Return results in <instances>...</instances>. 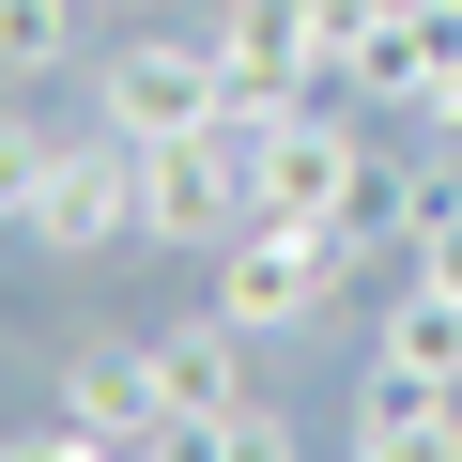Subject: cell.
Returning <instances> with one entry per match:
<instances>
[{
	"label": "cell",
	"instance_id": "1",
	"mask_svg": "<svg viewBox=\"0 0 462 462\" xmlns=\"http://www.w3.org/2000/svg\"><path fill=\"white\" fill-rule=\"evenodd\" d=\"M339 278H355V231H339V216H247V231L200 263V309L247 324V339H309V324L339 309Z\"/></svg>",
	"mask_w": 462,
	"mask_h": 462
},
{
	"label": "cell",
	"instance_id": "2",
	"mask_svg": "<svg viewBox=\"0 0 462 462\" xmlns=\"http://www.w3.org/2000/svg\"><path fill=\"white\" fill-rule=\"evenodd\" d=\"M216 93H231V78H216V32H154V16H139V32L93 62V108H78V124L124 139V154H154V139H216Z\"/></svg>",
	"mask_w": 462,
	"mask_h": 462
},
{
	"label": "cell",
	"instance_id": "3",
	"mask_svg": "<svg viewBox=\"0 0 462 462\" xmlns=\"http://www.w3.org/2000/svg\"><path fill=\"white\" fill-rule=\"evenodd\" d=\"M247 185H263V216H339V231H355V200H370V124H355L339 93H309V108H278V124L247 139Z\"/></svg>",
	"mask_w": 462,
	"mask_h": 462
},
{
	"label": "cell",
	"instance_id": "4",
	"mask_svg": "<svg viewBox=\"0 0 462 462\" xmlns=\"http://www.w3.org/2000/svg\"><path fill=\"white\" fill-rule=\"evenodd\" d=\"M247 216H263V185H247V154H231V139H154V154H139V247L216 263Z\"/></svg>",
	"mask_w": 462,
	"mask_h": 462
},
{
	"label": "cell",
	"instance_id": "5",
	"mask_svg": "<svg viewBox=\"0 0 462 462\" xmlns=\"http://www.w3.org/2000/svg\"><path fill=\"white\" fill-rule=\"evenodd\" d=\"M32 247H47V263H78V278L139 247V154H124V139H93V124H78V154H62V185L32 200Z\"/></svg>",
	"mask_w": 462,
	"mask_h": 462
},
{
	"label": "cell",
	"instance_id": "6",
	"mask_svg": "<svg viewBox=\"0 0 462 462\" xmlns=\"http://www.w3.org/2000/svg\"><path fill=\"white\" fill-rule=\"evenodd\" d=\"M247 324H216V309H185V324H139V385H154V416L170 431H216L231 401H247Z\"/></svg>",
	"mask_w": 462,
	"mask_h": 462
},
{
	"label": "cell",
	"instance_id": "7",
	"mask_svg": "<svg viewBox=\"0 0 462 462\" xmlns=\"http://www.w3.org/2000/svg\"><path fill=\"white\" fill-rule=\"evenodd\" d=\"M370 385H431V401H462V293H447V278H401V309L370 324Z\"/></svg>",
	"mask_w": 462,
	"mask_h": 462
},
{
	"label": "cell",
	"instance_id": "8",
	"mask_svg": "<svg viewBox=\"0 0 462 462\" xmlns=\"http://www.w3.org/2000/svg\"><path fill=\"white\" fill-rule=\"evenodd\" d=\"M47 401H62L78 431H154V385H139V324H124V339H62V355H47Z\"/></svg>",
	"mask_w": 462,
	"mask_h": 462
},
{
	"label": "cell",
	"instance_id": "9",
	"mask_svg": "<svg viewBox=\"0 0 462 462\" xmlns=\"http://www.w3.org/2000/svg\"><path fill=\"white\" fill-rule=\"evenodd\" d=\"M355 462H462V401L370 385V370H355Z\"/></svg>",
	"mask_w": 462,
	"mask_h": 462
},
{
	"label": "cell",
	"instance_id": "10",
	"mask_svg": "<svg viewBox=\"0 0 462 462\" xmlns=\"http://www.w3.org/2000/svg\"><path fill=\"white\" fill-rule=\"evenodd\" d=\"M78 16H93V0H0V93L62 78V62H78Z\"/></svg>",
	"mask_w": 462,
	"mask_h": 462
},
{
	"label": "cell",
	"instance_id": "11",
	"mask_svg": "<svg viewBox=\"0 0 462 462\" xmlns=\"http://www.w3.org/2000/svg\"><path fill=\"white\" fill-rule=\"evenodd\" d=\"M62 154H78V139H62L47 108H0V216H16V231H32V200L62 185Z\"/></svg>",
	"mask_w": 462,
	"mask_h": 462
},
{
	"label": "cell",
	"instance_id": "12",
	"mask_svg": "<svg viewBox=\"0 0 462 462\" xmlns=\"http://www.w3.org/2000/svg\"><path fill=\"white\" fill-rule=\"evenodd\" d=\"M185 462H309V431H293V416H278V401L247 385V401H231L216 431H185Z\"/></svg>",
	"mask_w": 462,
	"mask_h": 462
},
{
	"label": "cell",
	"instance_id": "13",
	"mask_svg": "<svg viewBox=\"0 0 462 462\" xmlns=\"http://www.w3.org/2000/svg\"><path fill=\"white\" fill-rule=\"evenodd\" d=\"M401 263H416V278H447V293H462V185H447V200H431V231H416V247H401Z\"/></svg>",
	"mask_w": 462,
	"mask_h": 462
},
{
	"label": "cell",
	"instance_id": "14",
	"mask_svg": "<svg viewBox=\"0 0 462 462\" xmlns=\"http://www.w3.org/2000/svg\"><path fill=\"white\" fill-rule=\"evenodd\" d=\"M93 16H124V32H139V16H170V0H93Z\"/></svg>",
	"mask_w": 462,
	"mask_h": 462
}]
</instances>
